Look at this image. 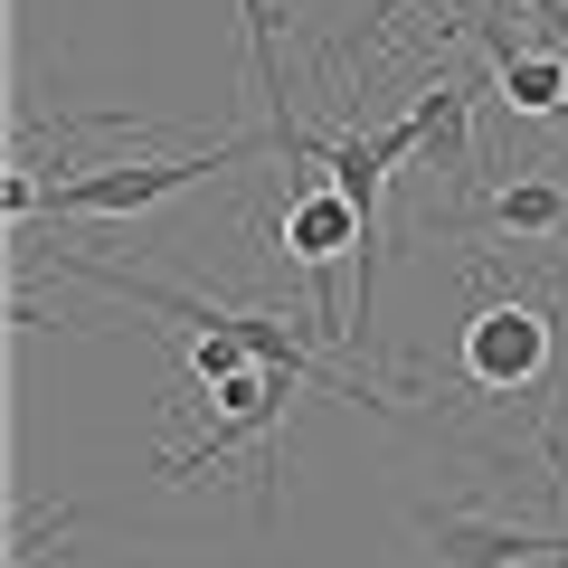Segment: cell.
I'll use <instances>...</instances> for the list:
<instances>
[{
  "label": "cell",
  "mask_w": 568,
  "mask_h": 568,
  "mask_svg": "<svg viewBox=\"0 0 568 568\" xmlns=\"http://www.w3.org/2000/svg\"><path fill=\"white\" fill-rule=\"evenodd\" d=\"M559 123H568V104H559Z\"/></svg>",
  "instance_id": "cell-12"
},
{
  "label": "cell",
  "mask_w": 568,
  "mask_h": 568,
  "mask_svg": "<svg viewBox=\"0 0 568 568\" xmlns=\"http://www.w3.org/2000/svg\"><path fill=\"white\" fill-rule=\"evenodd\" d=\"M237 29H246V67H256V104H265V142H275L284 162L304 171L313 133L294 123V104H284V58H275V0H237Z\"/></svg>",
  "instance_id": "cell-7"
},
{
  "label": "cell",
  "mask_w": 568,
  "mask_h": 568,
  "mask_svg": "<svg viewBox=\"0 0 568 568\" xmlns=\"http://www.w3.org/2000/svg\"><path fill=\"white\" fill-rule=\"evenodd\" d=\"M549 369V313L540 304H484L465 323V379L474 388H493V398H511V388H530Z\"/></svg>",
  "instance_id": "cell-4"
},
{
  "label": "cell",
  "mask_w": 568,
  "mask_h": 568,
  "mask_svg": "<svg viewBox=\"0 0 568 568\" xmlns=\"http://www.w3.org/2000/svg\"><path fill=\"white\" fill-rule=\"evenodd\" d=\"M246 152H256V133L200 142V152H162V162H95V171H77V181H58V190H48V209H58V219H142V209H162L171 190L237 171Z\"/></svg>",
  "instance_id": "cell-1"
},
{
  "label": "cell",
  "mask_w": 568,
  "mask_h": 568,
  "mask_svg": "<svg viewBox=\"0 0 568 568\" xmlns=\"http://www.w3.org/2000/svg\"><path fill=\"white\" fill-rule=\"evenodd\" d=\"M0 209H10V219H29V209H48V190L29 181V171H10V181H0Z\"/></svg>",
  "instance_id": "cell-9"
},
{
  "label": "cell",
  "mask_w": 568,
  "mask_h": 568,
  "mask_svg": "<svg viewBox=\"0 0 568 568\" xmlns=\"http://www.w3.org/2000/svg\"><path fill=\"white\" fill-rule=\"evenodd\" d=\"M540 568H568V549H559V559H540Z\"/></svg>",
  "instance_id": "cell-11"
},
{
  "label": "cell",
  "mask_w": 568,
  "mask_h": 568,
  "mask_svg": "<svg viewBox=\"0 0 568 568\" xmlns=\"http://www.w3.org/2000/svg\"><path fill=\"white\" fill-rule=\"evenodd\" d=\"M493 227H503V237H549V227H568V200L549 181H511L503 200H493Z\"/></svg>",
  "instance_id": "cell-8"
},
{
  "label": "cell",
  "mask_w": 568,
  "mask_h": 568,
  "mask_svg": "<svg viewBox=\"0 0 568 568\" xmlns=\"http://www.w3.org/2000/svg\"><path fill=\"white\" fill-rule=\"evenodd\" d=\"M549 455H559V484H568V436H559V446H549Z\"/></svg>",
  "instance_id": "cell-10"
},
{
  "label": "cell",
  "mask_w": 568,
  "mask_h": 568,
  "mask_svg": "<svg viewBox=\"0 0 568 568\" xmlns=\"http://www.w3.org/2000/svg\"><path fill=\"white\" fill-rule=\"evenodd\" d=\"M304 379V369H284V361H256V369H237V379L219 388V417H209V436L200 446H181V455H162V484H200L219 455H237V446H256V465H265V484L284 474V388Z\"/></svg>",
  "instance_id": "cell-2"
},
{
  "label": "cell",
  "mask_w": 568,
  "mask_h": 568,
  "mask_svg": "<svg viewBox=\"0 0 568 568\" xmlns=\"http://www.w3.org/2000/svg\"><path fill=\"white\" fill-rule=\"evenodd\" d=\"M407 123H417V162H436L455 190H474V85H465V77L417 85Z\"/></svg>",
  "instance_id": "cell-6"
},
{
  "label": "cell",
  "mask_w": 568,
  "mask_h": 568,
  "mask_svg": "<svg viewBox=\"0 0 568 568\" xmlns=\"http://www.w3.org/2000/svg\"><path fill=\"white\" fill-rule=\"evenodd\" d=\"M426 540H436V559H446V568H540V559H559V549H568V540H549V530L465 521V511H426Z\"/></svg>",
  "instance_id": "cell-5"
},
{
  "label": "cell",
  "mask_w": 568,
  "mask_h": 568,
  "mask_svg": "<svg viewBox=\"0 0 568 568\" xmlns=\"http://www.w3.org/2000/svg\"><path fill=\"white\" fill-rule=\"evenodd\" d=\"M275 246L294 265H304L313 284H332V265H361V342H369V227H361V209H351V190L342 181H294V200H284V219H275Z\"/></svg>",
  "instance_id": "cell-3"
}]
</instances>
